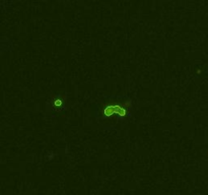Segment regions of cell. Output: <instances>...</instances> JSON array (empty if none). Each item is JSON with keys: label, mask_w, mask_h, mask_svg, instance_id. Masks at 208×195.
<instances>
[{"label": "cell", "mask_w": 208, "mask_h": 195, "mask_svg": "<svg viewBox=\"0 0 208 195\" xmlns=\"http://www.w3.org/2000/svg\"><path fill=\"white\" fill-rule=\"evenodd\" d=\"M113 114H117L120 117H125L126 116V110L119 105H111V106H107L104 109V116L105 117H110Z\"/></svg>", "instance_id": "1"}, {"label": "cell", "mask_w": 208, "mask_h": 195, "mask_svg": "<svg viewBox=\"0 0 208 195\" xmlns=\"http://www.w3.org/2000/svg\"><path fill=\"white\" fill-rule=\"evenodd\" d=\"M61 105H62V102H61V100H56L55 103H54V106H55V107H60Z\"/></svg>", "instance_id": "2"}]
</instances>
